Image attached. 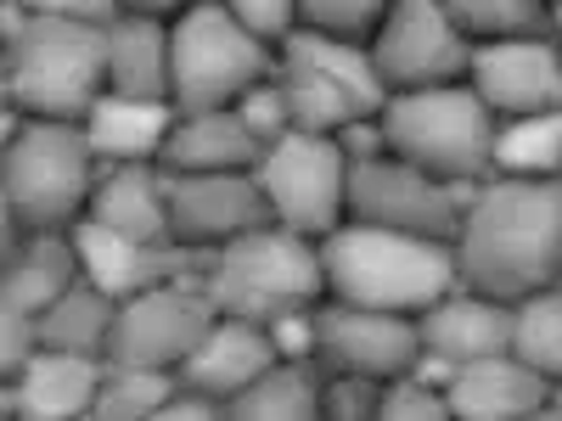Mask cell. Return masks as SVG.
<instances>
[{"mask_svg":"<svg viewBox=\"0 0 562 421\" xmlns=\"http://www.w3.org/2000/svg\"><path fill=\"white\" fill-rule=\"evenodd\" d=\"M562 270V185L557 180H490L461 214L456 275L467 293L518 304L557 287Z\"/></svg>","mask_w":562,"mask_h":421,"instance_id":"1","label":"cell"},{"mask_svg":"<svg viewBox=\"0 0 562 421\" xmlns=\"http://www.w3.org/2000/svg\"><path fill=\"white\" fill-rule=\"evenodd\" d=\"M315 248H321L326 293L355 309L416 315L439 304L456 281V242L405 237V230H383V225H338Z\"/></svg>","mask_w":562,"mask_h":421,"instance_id":"2","label":"cell"},{"mask_svg":"<svg viewBox=\"0 0 562 421\" xmlns=\"http://www.w3.org/2000/svg\"><path fill=\"white\" fill-rule=\"evenodd\" d=\"M0 90L29 118L85 124L90 107L108 96V29H85L29 7L23 39L7 45Z\"/></svg>","mask_w":562,"mask_h":421,"instance_id":"3","label":"cell"},{"mask_svg":"<svg viewBox=\"0 0 562 421\" xmlns=\"http://www.w3.org/2000/svg\"><path fill=\"white\" fill-rule=\"evenodd\" d=\"M169 73H175V113L198 118L237 107V96H248L254 84H276L281 57L231 18L225 0H198L169 29Z\"/></svg>","mask_w":562,"mask_h":421,"instance_id":"4","label":"cell"},{"mask_svg":"<svg viewBox=\"0 0 562 421\" xmlns=\"http://www.w3.org/2000/svg\"><path fill=\"white\" fill-rule=\"evenodd\" d=\"M495 113L473 96V84H445V90H411L389 96L378 113V129L389 140V158L434 174V180H495L490 174V140Z\"/></svg>","mask_w":562,"mask_h":421,"instance_id":"5","label":"cell"},{"mask_svg":"<svg viewBox=\"0 0 562 421\" xmlns=\"http://www.w3.org/2000/svg\"><path fill=\"white\" fill-rule=\"evenodd\" d=\"M321 293H326L321 248H315V237H299L288 225L231 237L220 253V270L209 275V304L220 315H237L254 326L310 309V304H321Z\"/></svg>","mask_w":562,"mask_h":421,"instance_id":"6","label":"cell"},{"mask_svg":"<svg viewBox=\"0 0 562 421\" xmlns=\"http://www.w3.org/2000/svg\"><path fill=\"white\" fill-rule=\"evenodd\" d=\"M90 169H97V147L85 124L29 118V129L0 158V208L18 214L23 230H68L85 219Z\"/></svg>","mask_w":562,"mask_h":421,"instance_id":"7","label":"cell"},{"mask_svg":"<svg viewBox=\"0 0 562 421\" xmlns=\"http://www.w3.org/2000/svg\"><path fill=\"white\" fill-rule=\"evenodd\" d=\"M344 174H349V158L338 152L333 135H304V129H288L265 147L254 180L259 192L270 197V214L276 225L299 230V237H333L344 225Z\"/></svg>","mask_w":562,"mask_h":421,"instance_id":"8","label":"cell"},{"mask_svg":"<svg viewBox=\"0 0 562 421\" xmlns=\"http://www.w3.org/2000/svg\"><path fill=\"white\" fill-rule=\"evenodd\" d=\"M467 62H473V39L450 29L439 0H400L383 12V29L371 34V68L389 96L461 84Z\"/></svg>","mask_w":562,"mask_h":421,"instance_id":"9","label":"cell"},{"mask_svg":"<svg viewBox=\"0 0 562 421\" xmlns=\"http://www.w3.org/2000/svg\"><path fill=\"white\" fill-rule=\"evenodd\" d=\"M344 214H349V225H383V230H405V237H428V242L461 237V214L445 203V185L400 158L349 163Z\"/></svg>","mask_w":562,"mask_h":421,"instance_id":"10","label":"cell"},{"mask_svg":"<svg viewBox=\"0 0 562 421\" xmlns=\"http://www.w3.org/2000/svg\"><path fill=\"white\" fill-rule=\"evenodd\" d=\"M214 320L220 309L203 293H180L175 281H164V287H147L119 304L113 332H108V360L140 365V371H175L209 338Z\"/></svg>","mask_w":562,"mask_h":421,"instance_id":"11","label":"cell"},{"mask_svg":"<svg viewBox=\"0 0 562 421\" xmlns=\"http://www.w3.org/2000/svg\"><path fill=\"white\" fill-rule=\"evenodd\" d=\"M416 315L394 309H355V304H315V365L326 377L360 371V377H400L416 360Z\"/></svg>","mask_w":562,"mask_h":421,"instance_id":"12","label":"cell"},{"mask_svg":"<svg viewBox=\"0 0 562 421\" xmlns=\"http://www.w3.org/2000/svg\"><path fill=\"white\" fill-rule=\"evenodd\" d=\"M467 84L495 118L562 113V52L551 39H473Z\"/></svg>","mask_w":562,"mask_h":421,"instance_id":"13","label":"cell"},{"mask_svg":"<svg viewBox=\"0 0 562 421\" xmlns=\"http://www.w3.org/2000/svg\"><path fill=\"white\" fill-rule=\"evenodd\" d=\"M276 225L270 197L259 192L254 174H180V185L169 192V237L175 242H231L248 230Z\"/></svg>","mask_w":562,"mask_h":421,"instance_id":"14","label":"cell"},{"mask_svg":"<svg viewBox=\"0 0 562 421\" xmlns=\"http://www.w3.org/2000/svg\"><path fill=\"white\" fill-rule=\"evenodd\" d=\"M68 237L79 248V270L119 304L192 270V248L186 242H130V237H119V230H108L97 219H74Z\"/></svg>","mask_w":562,"mask_h":421,"instance_id":"15","label":"cell"},{"mask_svg":"<svg viewBox=\"0 0 562 421\" xmlns=\"http://www.w3.org/2000/svg\"><path fill=\"white\" fill-rule=\"evenodd\" d=\"M102 388V360L68 354V349H40L0 394V416L23 421H79L97 405Z\"/></svg>","mask_w":562,"mask_h":421,"instance_id":"16","label":"cell"},{"mask_svg":"<svg viewBox=\"0 0 562 421\" xmlns=\"http://www.w3.org/2000/svg\"><path fill=\"white\" fill-rule=\"evenodd\" d=\"M557 383L540 377L535 365L512 360V354H479V360H461L456 377L445 388L450 421H524L535 416V405L551 394Z\"/></svg>","mask_w":562,"mask_h":421,"instance_id":"17","label":"cell"},{"mask_svg":"<svg viewBox=\"0 0 562 421\" xmlns=\"http://www.w3.org/2000/svg\"><path fill=\"white\" fill-rule=\"evenodd\" d=\"M276 360H281V354H276V343H270L265 326L237 320V315H220V320L209 326V338L186 354L175 371H180V388L231 399V394H243L259 371H270Z\"/></svg>","mask_w":562,"mask_h":421,"instance_id":"18","label":"cell"},{"mask_svg":"<svg viewBox=\"0 0 562 421\" xmlns=\"http://www.w3.org/2000/svg\"><path fill=\"white\" fill-rule=\"evenodd\" d=\"M416 343L439 349L456 365L479 354H506L512 343V304L479 298V293H450L428 309H416Z\"/></svg>","mask_w":562,"mask_h":421,"instance_id":"19","label":"cell"},{"mask_svg":"<svg viewBox=\"0 0 562 421\" xmlns=\"http://www.w3.org/2000/svg\"><path fill=\"white\" fill-rule=\"evenodd\" d=\"M265 158V147L248 135V124L237 113H198V118H180L175 135L164 140L158 169L175 174H254Z\"/></svg>","mask_w":562,"mask_h":421,"instance_id":"20","label":"cell"},{"mask_svg":"<svg viewBox=\"0 0 562 421\" xmlns=\"http://www.w3.org/2000/svg\"><path fill=\"white\" fill-rule=\"evenodd\" d=\"M79 281V248L68 230H29V242L0 264V309L45 315Z\"/></svg>","mask_w":562,"mask_h":421,"instance_id":"21","label":"cell"},{"mask_svg":"<svg viewBox=\"0 0 562 421\" xmlns=\"http://www.w3.org/2000/svg\"><path fill=\"white\" fill-rule=\"evenodd\" d=\"M108 90L130 102H175L169 29L158 18H119L108 29Z\"/></svg>","mask_w":562,"mask_h":421,"instance_id":"22","label":"cell"},{"mask_svg":"<svg viewBox=\"0 0 562 421\" xmlns=\"http://www.w3.org/2000/svg\"><path fill=\"white\" fill-rule=\"evenodd\" d=\"M180 113L175 102H130V96H108L90 107L85 118V135L90 147H97V158H119V163H158L164 140L175 135Z\"/></svg>","mask_w":562,"mask_h":421,"instance_id":"23","label":"cell"},{"mask_svg":"<svg viewBox=\"0 0 562 421\" xmlns=\"http://www.w3.org/2000/svg\"><path fill=\"white\" fill-rule=\"evenodd\" d=\"M85 219L119 230L130 242H175L169 237V203L158 192V163H124L108 185L90 192Z\"/></svg>","mask_w":562,"mask_h":421,"instance_id":"24","label":"cell"},{"mask_svg":"<svg viewBox=\"0 0 562 421\" xmlns=\"http://www.w3.org/2000/svg\"><path fill=\"white\" fill-rule=\"evenodd\" d=\"M326 371L310 360H276L270 371L225 399V421H321Z\"/></svg>","mask_w":562,"mask_h":421,"instance_id":"25","label":"cell"},{"mask_svg":"<svg viewBox=\"0 0 562 421\" xmlns=\"http://www.w3.org/2000/svg\"><path fill=\"white\" fill-rule=\"evenodd\" d=\"M113 315H119V298H108L97 281L79 270L74 287L45 315H34L40 320V349H68V354L102 360L108 354V332H113Z\"/></svg>","mask_w":562,"mask_h":421,"instance_id":"26","label":"cell"},{"mask_svg":"<svg viewBox=\"0 0 562 421\" xmlns=\"http://www.w3.org/2000/svg\"><path fill=\"white\" fill-rule=\"evenodd\" d=\"M281 52L310 62L321 79H333L344 96L360 107V118H378L383 102H389V90L378 79V68H371V52H360V45H344V39H326L315 29H293L288 39H281Z\"/></svg>","mask_w":562,"mask_h":421,"instance_id":"27","label":"cell"},{"mask_svg":"<svg viewBox=\"0 0 562 421\" xmlns=\"http://www.w3.org/2000/svg\"><path fill=\"white\" fill-rule=\"evenodd\" d=\"M557 169H562V113L495 124V140H490L495 180H557Z\"/></svg>","mask_w":562,"mask_h":421,"instance_id":"28","label":"cell"},{"mask_svg":"<svg viewBox=\"0 0 562 421\" xmlns=\"http://www.w3.org/2000/svg\"><path fill=\"white\" fill-rule=\"evenodd\" d=\"M456 34H484V39H551L562 29V7H540V0H439Z\"/></svg>","mask_w":562,"mask_h":421,"instance_id":"29","label":"cell"},{"mask_svg":"<svg viewBox=\"0 0 562 421\" xmlns=\"http://www.w3.org/2000/svg\"><path fill=\"white\" fill-rule=\"evenodd\" d=\"M276 90H281V102H288V124L304 129V135H338L344 124L360 118V107L344 96L333 79H321L310 62H299V57H288V52H281V79H276Z\"/></svg>","mask_w":562,"mask_h":421,"instance_id":"30","label":"cell"},{"mask_svg":"<svg viewBox=\"0 0 562 421\" xmlns=\"http://www.w3.org/2000/svg\"><path fill=\"white\" fill-rule=\"evenodd\" d=\"M169 394H180V371H140L102 354V388L90 405V421H153Z\"/></svg>","mask_w":562,"mask_h":421,"instance_id":"31","label":"cell"},{"mask_svg":"<svg viewBox=\"0 0 562 421\" xmlns=\"http://www.w3.org/2000/svg\"><path fill=\"white\" fill-rule=\"evenodd\" d=\"M512 360L535 365L540 377H562V293L557 287H540L529 298L512 304V343H506Z\"/></svg>","mask_w":562,"mask_h":421,"instance_id":"32","label":"cell"},{"mask_svg":"<svg viewBox=\"0 0 562 421\" xmlns=\"http://www.w3.org/2000/svg\"><path fill=\"white\" fill-rule=\"evenodd\" d=\"M378 18H383L378 0H304L299 7V29H315L326 39L360 45V52H371V29H378Z\"/></svg>","mask_w":562,"mask_h":421,"instance_id":"33","label":"cell"},{"mask_svg":"<svg viewBox=\"0 0 562 421\" xmlns=\"http://www.w3.org/2000/svg\"><path fill=\"white\" fill-rule=\"evenodd\" d=\"M383 399V377H360V371H338L321 388V416L326 421H371Z\"/></svg>","mask_w":562,"mask_h":421,"instance_id":"34","label":"cell"},{"mask_svg":"<svg viewBox=\"0 0 562 421\" xmlns=\"http://www.w3.org/2000/svg\"><path fill=\"white\" fill-rule=\"evenodd\" d=\"M378 421H450V405L445 394L422 388L416 377H389L383 383V399H378Z\"/></svg>","mask_w":562,"mask_h":421,"instance_id":"35","label":"cell"},{"mask_svg":"<svg viewBox=\"0 0 562 421\" xmlns=\"http://www.w3.org/2000/svg\"><path fill=\"white\" fill-rule=\"evenodd\" d=\"M231 113L248 124V135L259 140V147H276V140L293 129V124H288V102H281L276 84H254L248 96H237V107H231Z\"/></svg>","mask_w":562,"mask_h":421,"instance_id":"36","label":"cell"},{"mask_svg":"<svg viewBox=\"0 0 562 421\" xmlns=\"http://www.w3.org/2000/svg\"><path fill=\"white\" fill-rule=\"evenodd\" d=\"M231 18H237L259 45H281V39L299 29V7H288V0H237Z\"/></svg>","mask_w":562,"mask_h":421,"instance_id":"37","label":"cell"},{"mask_svg":"<svg viewBox=\"0 0 562 421\" xmlns=\"http://www.w3.org/2000/svg\"><path fill=\"white\" fill-rule=\"evenodd\" d=\"M40 354V320L23 309H0V377H18V371Z\"/></svg>","mask_w":562,"mask_h":421,"instance_id":"38","label":"cell"},{"mask_svg":"<svg viewBox=\"0 0 562 421\" xmlns=\"http://www.w3.org/2000/svg\"><path fill=\"white\" fill-rule=\"evenodd\" d=\"M265 332H270V343H276L281 360H310V354H315V304H310V309H293V315H281V320H270Z\"/></svg>","mask_w":562,"mask_h":421,"instance_id":"39","label":"cell"},{"mask_svg":"<svg viewBox=\"0 0 562 421\" xmlns=\"http://www.w3.org/2000/svg\"><path fill=\"white\" fill-rule=\"evenodd\" d=\"M29 7L68 18V23H85V29H113L124 18V7H113V0H29Z\"/></svg>","mask_w":562,"mask_h":421,"instance_id":"40","label":"cell"},{"mask_svg":"<svg viewBox=\"0 0 562 421\" xmlns=\"http://www.w3.org/2000/svg\"><path fill=\"white\" fill-rule=\"evenodd\" d=\"M153 421H225V399L198 394V388H180V394H169V399L158 405Z\"/></svg>","mask_w":562,"mask_h":421,"instance_id":"41","label":"cell"},{"mask_svg":"<svg viewBox=\"0 0 562 421\" xmlns=\"http://www.w3.org/2000/svg\"><path fill=\"white\" fill-rule=\"evenodd\" d=\"M333 140H338V152H344L349 163H366V158H389V140H383L378 118H355V124H344Z\"/></svg>","mask_w":562,"mask_h":421,"instance_id":"42","label":"cell"},{"mask_svg":"<svg viewBox=\"0 0 562 421\" xmlns=\"http://www.w3.org/2000/svg\"><path fill=\"white\" fill-rule=\"evenodd\" d=\"M405 377H416L422 388L445 394V388H450V377H456V360H450V354H439V349H416V360H411Z\"/></svg>","mask_w":562,"mask_h":421,"instance_id":"43","label":"cell"},{"mask_svg":"<svg viewBox=\"0 0 562 421\" xmlns=\"http://www.w3.org/2000/svg\"><path fill=\"white\" fill-rule=\"evenodd\" d=\"M439 185H445V203H450L456 214H467V208L479 203V192H484V180H467V174H461V180H439Z\"/></svg>","mask_w":562,"mask_h":421,"instance_id":"44","label":"cell"}]
</instances>
